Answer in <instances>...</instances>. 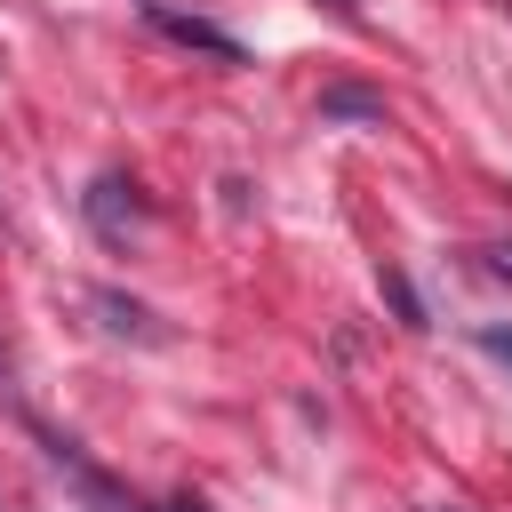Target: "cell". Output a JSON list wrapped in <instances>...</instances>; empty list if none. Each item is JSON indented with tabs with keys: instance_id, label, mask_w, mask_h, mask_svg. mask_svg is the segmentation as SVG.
I'll return each mask as SVG.
<instances>
[{
	"instance_id": "cell-1",
	"label": "cell",
	"mask_w": 512,
	"mask_h": 512,
	"mask_svg": "<svg viewBox=\"0 0 512 512\" xmlns=\"http://www.w3.org/2000/svg\"><path fill=\"white\" fill-rule=\"evenodd\" d=\"M144 216H152V200H144V184H136V176H120V168H112V176H96V184H88V224H96L104 240H128Z\"/></svg>"
},
{
	"instance_id": "cell-2",
	"label": "cell",
	"mask_w": 512,
	"mask_h": 512,
	"mask_svg": "<svg viewBox=\"0 0 512 512\" xmlns=\"http://www.w3.org/2000/svg\"><path fill=\"white\" fill-rule=\"evenodd\" d=\"M144 16L168 32V40H184V48H200V56H216V64H240L248 48L224 32V24H208V16H176V8H160V0H144Z\"/></svg>"
},
{
	"instance_id": "cell-3",
	"label": "cell",
	"mask_w": 512,
	"mask_h": 512,
	"mask_svg": "<svg viewBox=\"0 0 512 512\" xmlns=\"http://www.w3.org/2000/svg\"><path fill=\"white\" fill-rule=\"evenodd\" d=\"M320 120H368V128H384V96L336 80V88H320Z\"/></svg>"
},
{
	"instance_id": "cell-4",
	"label": "cell",
	"mask_w": 512,
	"mask_h": 512,
	"mask_svg": "<svg viewBox=\"0 0 512 512\" xmlns=\"http://www.w3.org/2000/svg\"><path fill=\"white\" fill-rule=\"evenodd\" d=\"M96 312H104V328H120V336H144V344H160V328H152V312H144V304H128V296L96 288Z\"/></svg>"
},
{
	"instance_id": "cell-5",
	"label": "cell",
	"mask_w": 512,
	"mask_h": 512,
	"mask_svg": "<svg viewBox=\"0 0 512 512\" xmlns=\"http://www.w3.org/2000/svg\"><path fill=\"white\" fill-rule=\"evenodd\" d=\"M384 304L400 312V328H424V304H416V288H408L400 272H384Z\"/></svg>"
},
{
	"instance_id": "cell-6",
	"label": "cell",
	"mask_w": 512,
	"mask_h": 512,
	"mask_svg": "<svg viewBox=\"0 0 512 512\" xmlns=\"http://www.w3.org/2000/svg\"><path fill=\"white\" fill-rule=\"evenodd\" d=\"M480 352H496V360L512 368V328H496V320H488V328H480Z\"/></svg>"
},
{
	"instance_id": "cell-7",
	"label": "cell",
	"mask_w": 512,
	"mask_h": 512,
	"mask_svg": "<svg viewBox=\"0 0 512 512\" xmlns=\"http://www.w3.org/2000/svg\"><path fill=\"white\" fill-rule=\"evenodd\" d=\"M488 264H496V272H504V280H512V240H504V248H496V256H488Z\"/></svg>"
},
{
	"instance_id": "cell-8",
	"label": "cell",
	"mask_w": 512,
	"mask_h": 512,
	"mask_svg": "<svg viewBox=\"0 0 512 512\" xmlns=\"http://www.w3.org/2000/svg\"><path fill=\"white\" fill-rule=\"evenodd\" d=\"M160 512H200V504H160Z\"/></svg>"
},
{
	"instance_id": "cell-9",
	"label": "cell",
	"mask_w": 512,
	"mask_h": 512,
	"mask_svg": "<svg viewBox=\"0 0 512 512\" xmlns=\"http://www.w3.org/2000/svg\"><path fill=\"white\" fill-rule=\"evenodd\" d=\"M432 512H456V504H432Z\"/></svg>"
},
{
	"instance_id": "cell-10",
	"label": "cell",
	"mask_w": 512,
	"mask_h": 512,
	"mask_svg": "<svg viewBox=\"0 0 512 512\" xmlns=\"http://www.w3.org/2000/svg\"><path fill=\"white\" fill-rule=\"evenodd\" d=\"M0 376H8V360H0Z\"/></svg>"
}]
</instances>
